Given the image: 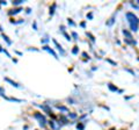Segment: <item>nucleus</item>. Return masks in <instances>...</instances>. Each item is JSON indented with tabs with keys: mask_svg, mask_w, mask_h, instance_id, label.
Instances as JSON below:
<instances>
[{
	"mask_svg": "<svg viewBox=\"0 0 139 130\" xmlns=\"http://www.w3.org/2000/svg\"><path fill=\"white\" fill-rule=\"evenodd\" d=\"M69 116L70 117H72V119H75V117H77V115L73 114V113H69Z\"/></svg>",
	"mask_w": 139,
	"mask_h": 130,
	"instance_id": "12",
	"label": "nucleus"
},
{
	"mask_svg": "<svg viewBox=\"0 0 139 130\" xmlns=\"http://www.w3.org/2000/svg\"><path fill=\"white\" fill-rule=\"evenodd\" d=\"M57 108L60 109V110H64V112H67V108H65V107H63V106H58Z\"/></svg>",
	"mask_w": 139,
	"mask_h": 130,
	"instance_id": "8",
	"label": "nucleus"
},
{
	"mask_svg": "<svg viewBox=\"0 0 139 130\" xmlns=\"http://www.w3.org/2000/svg\"><path fill=\"white\" fill-rule=\"evenodd\" d=\"M53 43H55L56 45H57V49H58V50H59V51L61 52V55H65V51H64V49L61 48V45H59V44H58V42H57L56 40H53Z\"/></svg>",
	"mask_w": 139,
	"mask_h": 130,
	"instance_id": "4",
	"label": "nucleus"
},
{
	"mask_svg": "<svg viewBox=\"0 0 139 130\" xmlns=\"http://www.w3.org/2000/svg\"><path fill=\"white\" fill-rule=\"evenodd\" d=\"M123 34L126 36V38H125V42H126L128 44H132V45H134V44H136V41H133V40H132V35L129 33V30L124 29V30H123Z\"/></svg>",
	"mask_w": 139,
	"mask_h": 130,
	"instance_id": "2",
	"label": "nucleus"
},
{
	"mask_svg": "<svg viewBox=\"0 0 139 130\" xmlns=\"http://www.w3.org/2000/svg\"><path fill=\"white\" fill-rule=\"evenodd\" d=\"M35 117H36V119H38V120H40V124H41V125H42V127H44V125H45V117H44L43 115H42V114H40V113H35V115H34Z\"/></svg>",
	"mask_w": 139,
	"mask_h": 130,
	"instance_id": "3",
	"label": "nucleus"
},
{
	"mask_svg": "<svg viewBox=\"0 0 139 130\" xmlns=\"http://www.w3.org/2000/svg\"><path fill=\"white\" fill-rule=\"evenodd\" d=\"M108 87H109V89H110V91H113V92H117V91H118V89H117V87L113 86V84H109Z\"/></svg>",
	"mask_w": 139,
	"mask_h": 130,
	"instance_id": "6",
	"label": "nucleus"
},
{
	"mask_svg": "<svg viewBox=\"0 0 139 130\" xmlns=\"http://www.w3.org/2000/svg\"><path fill=\"white\" fill-rule=\"evenodd\" d=\"M126 17H128V22L130 25V28L132 31H138V27H139V17L137 15H134L133 13L128 12L126 13Z\"/></svg>",
	"mask_w": 139,
	"mask_h": 130,
	"instance_id": "1",
	"label": "nucleus"
},
{
	"mask_svg": "<svg viewBox=\"0 0 139 130\" xmlns=\"http://www.w3.org/2000/svg\"><path fill=\"white\" fill-rule=\"evenodd\" d=\"M87 17H89V19H92V17H93V15H92V13H90V14H88V15H87Z\"/></svg>",
	"mask_w": 139,
	"mask_h": 130,
	"instance_id": "18",
	"label": "nucleus"
},
{
	"mask_svg": "<svg viewBox=\"0 0 139 130\" xmlns=\"http://www.w3.org/2000/svg\"><path fill=\"white\" fill-rule=\"evenodd\" d=\"M56 8V4H53V6H52V8H50V14H53V12H55V10H53V9Z\"/></svg>",
	"mask_w": 139,
	"mask_h": 130,
	"instance_id": "10",
	"label": "nucleus"
},
{
	"mask_svg": "<svg viewBox=\"0 0 139 130\" xmlns=\"http://www.w3.org/2000/svg\"><path fill=\"white\" fill-rule=\"evenodd\" d=\"M6 80H7V81H9L10 84H13V86H15V87H17V86H19V85H17L16 83H14V81H12L10 79H6Z\"/></svg>",
	"mask_w": 139,
	"mask_h": 130,
	"instance_id": "9",
	"label": "nucleus"
},
{
	"mask_svg": "<svg viewBox=\"0 0 139 130\" xmlns=\"http://www.w3.org/2000/svg\"><path fill=\"white\" fill-rule=\"evenodd\" d=\"M64 35H65V37H66V40H69V41H70V40H71V36H69V35L66 34V33H64Z\"/></svg>",
	"mask_w": 139,
	"mask_h": 130,
	"instance_id": "16",
	"label": "nucleus"
},
{
	"mask_svg": "<svg viewBox=\"0 0 139 130\" xmlns=\"http://www.w3.org/2000/svg\"><path fill=\"white\" fill-rule=\"evenodd\" d=\"M72 52H73L74 55H77V53H78V47H74L73 50H72Z\"/></svg>",
	"mask_w": 139,
	"mask_h": 130,
	"instance_id": "11",
	"label": "nucleus"
},
{
	"mask_svg": "<svg viewBox=\"0 0 139 130\" xmlns=\"http://www.w3.org/2000/svg\"><path fill=\"white\" fill-rule=\"evenodd\" d=\"M69 25H71V26H75V23H74L71 19H69Z\"/></svg>",
	"mask_w": 139,
	"mask_h": 130,
	"instance_id": "14",
	"label": "nucleus"
},
{
	"mask_svg": "<svg viewBox=\"0 0 139 130\" xmlns=\"http://www.w3.org/2000/svg\"><path fill=\"white\" fill-rule=\"evenodd\" d=\"M77 128H78L79 130H84V129H85V125H84L82 123H79L78 125H77Z\"/></svg>",
	"mask_w": 139,
	"mask_h": 130,
	"instance_id": "7",
	"label": "nucleus"
},
{
	"mask_svg": "<svg viewBox=\"0 0 139 130\" xmlns=\"http://www.w3.org/2000/svg\"><path fill=\"white\" fill-rule=\"evenodd\" d=\"M138 4H139V0H138Z\"/></svg>",
	"mask_w": 139,
	"mask_h": 130,
	"instance_id": "19",
	"label": "nucleus"
},
{
	"mask_svg": "<svg viewBox=\"0 0 139 130\" xmlns=\"http://www.w3.org/2000/svg\"><path fill=\"white\" fill-rule=\"evenodd\" d=\"M13 4L14 5H20V4H22V1L21 0H17V1H13Z\"/></svg>",
	"mask_w": 139,
	"mask_h": 130,
	"instance_id": "13",
	"label": "nucleus"
},
{
	"mask_svg": "<svg viewBox=\"0 0 139 130\" xmlns=\"http://www.w3.org/2000/svg\"><path fill=\"white\" fill-rule=\"evenodd\" d=\"M43 49H44V50H46V51H49V52H50V53H52V55H53V57H56V58H58V57H57V53H56V52L53 51L52 49H50L49 47H46V45H45V47H44Z\"/></svg>",
	"mask_w": 139,
	"mask_h": 130,
	"instance_id": "5",
	"label": "nucleus"
},
{
	"mask_svg": "<svg viewBox=\"0 0 139 130\" xmlns=\"http://www.w3.org/2000/svg\"><path fill=\"white\" fill-rule=\"evenodd\" d=\"M73 37H74V40H78V34H77V33H73Z\"/></svg>",
	"mask_w": 139,
	"mask_h": 130,
	"instance_id": "15",
	"label": "nucleus"
},
{
	"mask_svg": "<svg viewBox=\"0 0 139 130\" xmlns=\"http://www.w3.org/2000/svg\"><path fill=\"white\" fill-rule=\"evenodd\" d=\"M87 35H88V36H89V37H90V40H92V41H93V42H94V41H95V38H94V37H93V36H92V35H90V34H88V33H87Z\"/></svg>",
	"mask_w": 139,
	"mask_h": 130,
	"instance_id": "17",
	"label": "nucleus"
}]
</instances>
